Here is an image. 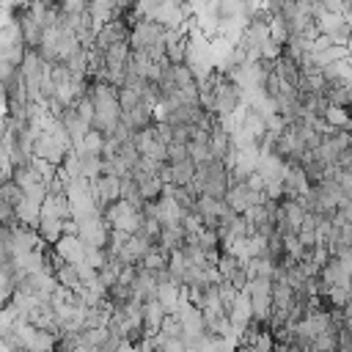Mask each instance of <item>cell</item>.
Listing matches in <instances>:
<instances>
[{"label":"cell","instance_id":"5b68a950","mask_svg":"<svg viewBox=\"0 0 352 352\" xmlns=\"http://www.w3.org/2000/svg\"><path fill=\"white\" fill-rule=\"evenodd\" d=\"M305 217H308V212L297 198H283L280 201V212H278V236L300 234Z\"/></svg>","mask_w":352,"mask_h":352},{"label":"cell","instance_id":"4fadbf2b","mask_svg":"<svg viewBox=\"0 0 352 352\" xmlns=\"http://www.w3.org/2000/svg\"><path fill=\"white\" fill-rule=\"evenodd\" d=\"M184 300V289L176 283V280H165V283H157V302L168 311V316H173L179 311Z\"/></svg>","mask_w":352,"mask_h":352},{"label":"cell","instance_id":"ffe728a7","mask_svg":"<svg viewBox=\"0 0 352 352\" xmlns=\"http://www.w3.org/2000/svg\"><path fill=\"white\" fill-rule=\"evenodd\" d=\"M19 226V217H16V209L11 204H6L0 198V228H16Z\"/></svg>","mask_w":352,"mask_h":352},{"label":"cell","instance_id":"8fae6325","mask_svg":"<svg viewBox=\"0 0 352 352\" xmlns=\"http://www.w3.org/2000/svg\"><path fill=\"white\" fill-rule=\"evenodd\" d=\"M55 256L63 258L66 264H82L85 261V242L77 234H63L55 245H52Z\"/></svg>","mask_w":352,"mask_h":352},{"label":"cell","instance_id":"44dd1931","mask_svg":"<svg viewBox=\"0 0 352 352\" xmlns=\"http://www.w3.org/2000/svg\"><path fill=\"white\" fill-rule=\"evenodd\" d=\"M160 336H162V338H182V341H184V333H182V324H179L176 316H168V319H165Z\"/></svg>","mask_w":352,"mask_h":352},{"label":"cell","instance_id":"2e32d148","mask_svg":"<svg viewBox=\"0 0 352 352\" xmlns=\"http://www.w3.org/2000/svg\"><path fill=\"white\" fill-rule=\"evenodd\" d=\"M322 121L330 126V129H344L349 132L352 129V116L346 107H336V104H327L324 113H322Z\"/></svg>","mask_w":352,"mask_h":352},{"label":"cell","instance_id":"52a82bcc","mask_svg":"<svg viewBox=\"0 0 352 352\" xmlns=\"http://www.w3.org/2000/svg\"><path fill=\"white\" fill-rule=\"evenodd\" d=\"M214 267H217L220 280L231 283L236 292H245V286H248L250 278H248V267H245L242 258H236V256H231V253H220L217 261H214Z\"/></svg>","mask_w":352,"mask_h":352},{"label":"cell","instance_id":"603a6c76","mask_svg":"<svg viewBox=\"0 0 352 352\" xmlns=\"http://www.w3.org/2000/svg\"><path fill=\"white\" fill-rule=\"evenodd\" d=\"M245 184H248L253 192H264V179H261L258 173H250V176L245 179Z\"/></svg>","mask_w":352,"mask_h":352},{"label":"cell","instance_id":"ac0fdd59","mask_svg":"<svg viewBox=\"0 0 352 352\" xmlns=\"http://www.w3.org/2000/svg\"><path fill=\"white\" fill-rule=\"evenodd\" d=\"M140 267H143V270H148L151 275H157V272L168 270V253H165V250H160V248H151Z\"/></svg>","mask_w":352,"mask_h":352},{"label":"cell","instance_id":"7a4b0ae2","mask_svg":"<svg viewBox=\"0 0 352 352\" xmlns=\"http://www.w3.org/2000/svg\"><path fill=\"white\" fill-rule=\"evenodd\" d=\"M195 192L198 195H209V198H226L228 187H231V179H228V170L220 160H212V162H204L195 168V182H192Z\"/></svg>","mask_w":352,"mask_h":352},{"label":"cell","instance_id":"ba28073f","mask_svg":"<svg viewBox=\"0 0 352 352\" xmlns=\"http://www.w3.org/2000/svg\"><path fill=\"white\" fill-rule=\"evenodd\" d=\"M91 192H94V204H96V209L104 214L116 201H121V179H116V176H99V179H94L91 182Z\"/></svg>","mask_w":352,"mask_h":352},{"label":"cell","instance_id":"5bb4252c","mask_svg":"<svg viewBox=\"0 0 352 352\" xmlns=\"http://www.w3.org/2000/svg\"><path fill=\"white\" fill-rule=\"evenodd\" d=\"M165 319H168V311H165L157 300L143 302V327H146V336H148V338L160 336V330H162Z\"/></svg>","mask_w":352,"mask_h":352},{"label":"cell","instance_id":"3957f363","mask_svg":"<svg viewBox=\"0 0 352 352\" xmlns=\"http://www.w3.org/2000/svg\"><path fill=\"white\" fill-rule=\"evenodd\" d=\"M245 294H248V300H250L253 322L261 324V327H270V319H272V280H270V278L248 280Z\"/></svg>","mask_w":352,"mask_h":352},{"label":"cell","instance_id":"7c38bea8","mask_svg":"<svg viewBox=\"0 0 352 352\" xmlns=\"http://www.w3.org/2000/svg\"><path fill=\"white\" fill-rule=\"evenodd\" d=\"M311 190V182L300 165H289L286 179H283V198H302Z\"/></svg>","mask_w":352,"mask_h":352},{"label":"cell","instance_id":"9a60e30c","mask_svg":"<svg viewBox=\"0 0 352 352\" xmlns=\"http://www.w3.org/2000/svg\"><path fill=\"white\" fill-rule=\"evenodd\" d=\"M168 170H170L168 184H173V187H192V182H195V162L192 160L168 165Z\"/></svg>","mask_w":352,"mask_h":352},{"label":"cell","instance_id":"cb8c5ba5","mask_svg":"<svg viewBox=\"0 0 352 352\" xmlns=\"http://www.w3.org/2000/svg\"><path fill=\"white\" fill-rule=\"evenodd\" d=\"M336 352H338V349H336Z\"/></svg>","mask_w":352,"mask_h":352},{"label":"cell","instance_id":"d6986e66","mask_svg":"<svg viewBox=\"0 0 352 352\" xmlns=\"http://www.w3.org/2000/svg\"><path fill=\"white\" fill-rule=\"evenodd\" d=\"M217 294H220V302H223V308H226V314L234 308V302H236V297H239V292L231 286V283H226V280H220L217 283Z\"/></svg>","mask_w":352,"mask_h":352},{"label":"cell","instance_id":"30bf717a","mask_svg":"<svg viewBox=\"0 0 352 352\" xmlns=\"http://www.w3.org/2000/svg\"><path fill=\"white\" fill-rule=\"evenodd\" d=\"M192 212L201 217L204 228H212V231H217V226H220L223 214L228 212V206H226V201H220V198L198 195V201H195V209H192Z\"/></svg>","mask_w":352,"mask_h":352},{"label":"cell","instance_id":"9c48e42d","mask_svg":"<svg viewBox=\"0 0 352 352\" xmlns=\"http://www.w3.org/2000/svg\"><path fill=\"white\" fill-rule=\"evenodd\" d=\"M223 201H226V206H228L234 214H245L250 206L264 204L267 195H264V192H253L245 182H239V184H231V187H228V192H226Z\"/></svg>","mask_w":352,"mask_h":352},{"label":"cell","instance_id":"8992f818","mask_svg":"<svg viewBox=\"0 0 352 352\" xmlns=\"http://www.w3.org/2000/svg\"><path fill=\"white\" fill-rule=\"evenodd\" d=\"M173 316L179 319V324H182V333H184V341H187V344H190V341H195V338H201V336L206 333L204 311H201L198 305H192L187 297L182 300V305H179V311H176Z\"/></svg>","mask_w":352,"mask_h":352},{"label":"cell","instance_id":"277c9868","mask_svg":"<svg viewBox=\"0 0 352 352\" xmlns=\"http://www.w3.org/2000/svg\"><path fill=\"white\" fill-rule=\"evenodd\" d=\"M104 226L110 228V231H118V234H138L140 231V226H143V209H138V206H132V204H126V201H116L104 214Z\"/></svg>","mask_w":352,"mask_h":352},{"label":"cell","instance_id":"e0dca14e","mask_svg":"<svg viewBox=\"0 0 352 352\" xmlns=\"http://www.w3.org/2000/svg\"><path fill=\"white\" fill-rule=\"evenodd\" d=\"M102 148H104V135L96 132V129H91L74 151H77V154H88V157H102Z\"/></svg>","mask_w":352,"mask_h":352},{"label":"cell","instance_id":"6da1fadb","mask_svg":"<svg viewBox=\"0 0 352 352\" xmlns=\"http://www.w3.org/2000/svg\"><path fill=\"white\" fill-rule=\"evenodd\" d=\"M91 102H94V121L91 129L102 132L104 138H110L116 132V126L121 124V104H118V88L102 80H91V91H88Z\"/></svg>","mask_w":352,"mask_h":352},{"label":"cell","instance_id":"7402d4cb","mask_svg":"<svg viewBox=\"0 0 352 352\" xmlns=\"http://www.w3.org/2000/svg\"><path fill=\"white\" fill-rule=\"evenodd\" d=\"M184 160H190L187 146L184 143H170L168 146V165H176V162H184Z\"/></svg>","mask_w":352,"mask_h":352}]
</instances>
